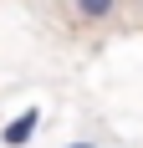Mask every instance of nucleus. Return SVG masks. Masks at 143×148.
<instances>
[{
  "mask_svg": "<svg viewBox=\"0 0 143 148\" xmlns=\"http://www.w3.org/2000/svg\"><path fill=\"white\" fill-rule=\"evenodd\" d=\"M123 5L128 0H67L72 21H82V26H118L123 21Z\"/></svg>",
  "mask_w": 143,
  "mask_h": 148,
  "instance_id": "1",
  "label": "nucleus"
},
{
  "mask_svg": "<svg viewBox=\"0 0 143 148\" xmlns=\"http://www.w3.org/2000/svg\"><path fill=\"white\" fill-rule=\"evenodd\" d=\"M36 128H41V107H26L21 118H10V123H5V133H0V143H5V148H26Z\"/></svg>",
  "mask_w": 143,
  "mask_h": 148,
  "instance_id": "2",
  "label": "nucleus"
},
{
  "mask_svg": "<svg viewBox=\"0 0 143 148\" xmlns=\"http://www.w3.org/2000/svg\"><path fill=\"white\" fill-rule=\"evenodd\" d=\"M67 148H102V143H92V138H77V143H67Z\"/></svg>",
  "mask_w": 143,
  "mask_h": 148,
  "instance_id": "3",
  "label": "nucleus"
}]
</instances>
